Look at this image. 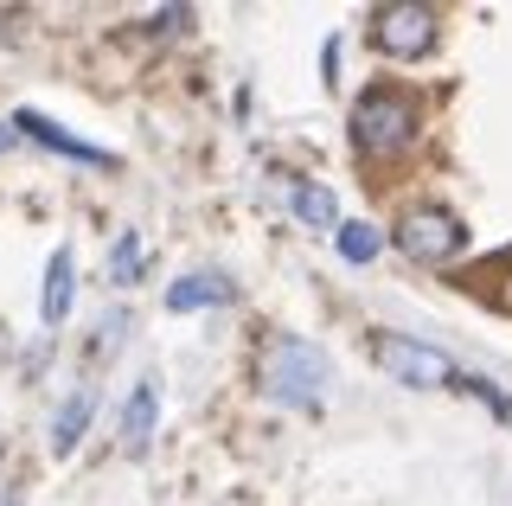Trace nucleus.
<instances>
[{"instance_id": "nucleus-1", "label": "nucleus", "mask_w": 512, "mask_h": 506, "mask_svg": "<svg viewBox=\"0 0 512 506\" xmlns=\"http://www.w3.org/2000/svg\"><path fill=\"white\" fill-rule=\"evenodd\" d=\"M256 385L282 410H320L333 385V359L301 334H269L263 353H256Z\"/></svg>"}, {"instance_id": "nucleus-2", "label": "nucleus", "mask_w": 512, "mask_h": 506, "mask_svg": "<svg viewBox=\"0 0 512 506\" xmlns=\"http://www.w3.org/2000/svg\"><path fill=\"white\" fill-rule=\"evenodd\" d=\"M346 129H352V148H359L365 161H391V154H404L416 141V103L391 84H372V90H359Z\"/></svg>"}, {"instance_id": "nucleus-3", "label": "nucleus", "mask_w": 512, "mask_h": 506, "mask_svg": "<svg viewBox=\"0 0 512 506\" xmlns=\"http://www.w3.org/2000/svg\"><path fill=\"white\" fill-rule=\"evenodd\" d=\"M372 366L391 378V385H410V391L455 385V359H448L442 346L410 340V334H391V327H378V334H372Z\"/></svg>"}, {"instance_id": "nucleus-4", "label": "nucleus", "mask_w": 512, "mask_h": 506, "mask_svg": "<svg viewBox=\"0 0 512 506\" xmlns=\"http://www.w3.org/2000/svg\"><path fill=\"white\" fill-rule=\"evenodd\" d=\"M391 244L404 250L410 263H429V270H442V263H455L461 250H468V225H461L448 205H404V218H397Z\"/></svg>"}, {"instance_id": "nucleus-5", "label": "nucleus", "mask_w": 512, "mask_h": 506, "mask_svg": "<svg viewBox=\"0 0 512 506\" xmlns=\"http://www.w3.org/2000/svg\"><path fill=\"white\" fill-rule=\"evenodd\" d=\"M372 45L384 58H429L436 52V7H423V0H384L372 7Z\"/></svg>"}, {"instance_id": "nucleus-6", "label": "nucleus", "mask_w": 512, "mask_h": 506, "mask_svg": "<svg viewBox=\"0 0 512 506\" xmlns=\"http://www.w3.org/2000/svg\"><path fill=\"white\" fill-rule=\"evenodd\" d=\"M13 129H20L26 141H39V148H52V154H71V161H90V167H116V154H103V148H90V141H77L71 129H58L52 116H39V109H13Z\"/></svg>"}, {"instance_id": "nucleus-7", "label": "nucleus", "mask_w": 512, "mask_h": 506, "mask_svg": "<svg viewBox=\"0 0 512 506\" xmlns=\"http://www.w3.org/2000/svg\"><path fill=\"white\" fill-rule=\"evenodd\" d=\"M71 289H77V257H71V244H58L52 263H45V295H39V321L45 327H64V314H71Z\"/></svg>"}, {"instance_id": "nucleus-8", "label": "nucleus", "mask_w": 512, "mask_h": 506, "mask_svg": "<svg viewBox=\"0 0 512 506\" xmlns=\"http://www.w3.org/2000/svg\"><path fill=\"white\" fill-rule=\"evenodd\" d=\"M154 423H160V378H141V385L128 391V410H122V449L141 455L148 436H154Z\"/></svg>"}, {"instance_id": "nucleus-9", "label": "nucleus", "mask_w": 512, "mask_h": 506, "mask_svg": "<svg viewBox=\"0 0 512 506\" xmlns=\"http://www.w3.org/2000/svg\"><path fill=\"white\" fill-rule=\"evenodd\" d=\"M90 417H96V391H90V385H77L71 398L58 404V417H52V455H71L77 442H84Z\"/></svg>"}, {"instance_id": "nucleus-10", "label": "nucleus", "mask_w": 512, "mask_h": 506, "mask_svg": "<svg viewBox=\"0 0 512 506\" xmlns=\"http://www.w3.org/2000/svg\"><path fill=\"white\" fill-rule=\"evenodd\" d=\"M288 212H295L308 231H340V205H333V193L314 186V180H301L295 193H288Z\"/></svg>"}, {"instance_id": "nucleus-11", "label": "nucleus", "mask_w": 512, "mask_h": 506, "mask_svg": "<svg viewBox=\"0 0 512 506\" xmlns=\"http://www.w3.org/2000/svg\"><path fill=\"white\" fill-rule=\"evenodd\" d=\"M231 282H224V276H180V282H173V289H167V308L173 314H192V308H212V302H231Z\"/></svg>"}, {"instance_id": "nucleus-12", "label": "nucleus", "mask_w": 512, "mask_h": 506, "mask_svg": "<svg viewBox=\"0 0 512 506\" xmlns=\"http://www.w3.org/2000/svg\"><path fill=\"white\" fill-rule=\"evenodd\" d=\"M333 250H340L346 263H378L384 237H378L372 225H340V231H333Z\"/></svg>"}, {"instance_id": "nucleus-13", "label": "nucleus", "mask_w": 512, "mask_h": 506, "mask_svg": "<svg viewBox=\"0 0 512 506\" xmlns=\"http://www.w3.org/2000/svg\"><path fill=\"white\" fill-rule=\"evenodd\" d=\"M109 276H116L122 289H128V282H141V237L135 231L116 237V250H109Z\"/></svg>"}, {"instance_id": "nucleus-14", "label": "nucleus", "mask_w": 512, "mask_h": 506, "mask_svg": "<svg viewBox=\"0 0 512 506\" xmlns=\"http://www.w3.org/2000/svg\"><path fill=\"white\" fill-rule=\"evenodd\" d=\"M455 391H474V398H480V404H487L493 417H500L506 430H512V398H500V391H493V385H487L480 372H455Z\"/></svg>"}, {"instance_id": "nucleus-15", "label": "nucleus", "mask_w": 512, "mask_h": 506, "mask_svg": "<svg viewBox=\"0 0 512 506\" xmlns=\"http://www.w3.org/2000/svg\"><path fill=\"white\" fill-rule=\"evenodd\" d=\"M186 20H192V13H186V7H167V13H154V20H148V26H160V33H180V26H186Z\"/></svg>"}, {"instance_id": "nucleus-16", "label": "nucleus", "mask_w": 512, "mask_h": 506, "mask_svg": "<svg viewBox=\"0 0 512 506\" xmlns=\"http://www.w3.org/2000/svg\"><path fill=\"white\" fill-rule=\"evenodd\" d=\"M7 141H13V122H0V148H7Z\"/></svg>"}, {"instance_id": "nucleus-17", "label": "nucleus", "mask_w": 512, "mask_h": 506, "mask_svg": "<svg viewBox=\"0 0 512 506\" xmlns=\"http://www.w3.org/2000/svg\"><path fill=\"white\" fill-rule=\"evenodd\" d=\"M0 506H13V500H0Z\"/></svg>"}]
</instances>
